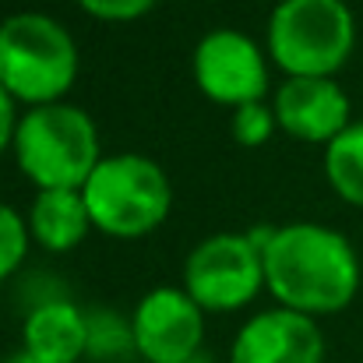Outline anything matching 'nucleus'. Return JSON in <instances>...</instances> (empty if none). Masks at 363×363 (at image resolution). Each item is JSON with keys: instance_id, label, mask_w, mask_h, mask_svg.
I'll return each mask as SVG.
<instances>
[{"instance_id": "nucleus-7", "label": "nucleus", "mask_w": 363, "mask_h": 363, "mask_svg": "<svg viewBox=\"0 0 363 363\" xmlns=\"http://www.w3.org/2000/svg\"><path fill=\"white\" fill-rule=\"evenodd\" d=\"M191 71L201 96L216 106L237 110L243 103H261L268 92V50L237 28H212L201 35Z\"/></svg>"}, {"instance_id": "nucleus-8", "label": "nucleus", "mask_w": 363, "mask_h": 363, "mask_svg": "<svg viewBox=\"0 0 363 363\" xmlns=\"http://www.w3.org/2000/svg\"><path fill=\"white\" fill-rule=\"evenodd\" d=\"M134 346L145 363H194L205 342V311L187 289L155 286L148 289L134 314Z\"/></svg>"}, {"instance_id": "nucleus-11", "label": "nucleus", "mask_w": 363, "mask_h": 363, "mask_svg": "<svg viewBox=\"0 0 363 363\" xmlns=\"http://www.w3.org/2000/svg\"><path fill=\"white\" fill-rule=\"evenodd\" d=\"M21 350L43 363H78L89 353V321L67 296L25 311Z\"/></svg>"}, {"instance_id": "nucleus-6", "label": "nucleus", "mask_w": 363, "mask_h": 363, "mask_svg": "<svg viewBox=\"0 0 363 363\" xmlns=\"http://www.w3.org/2000/svg\"><path fill=\"white\" fill-rule=\"evenodd\" d=\"M264 286V257L247 233H216L184 261V289L205 314L247 307Z\"/></svg>"}, {"instance_id": "nucleus-15", "label": "nucleus", "mask_w": 363, "mask_h": 363, "mask_svg": "<svg viewBox=\"0 0 363 363\" xmlns=\"http://www.w3.org/2000/svg\"><path fill=\"white\" fill-rule=\"evenodd\" d=\"M28 219H21L11 205L0 201V286L25 264V254H28Z\"/></svg>"}, {"instance_id": "nucleus-3", "label": "nucleus", "mask_w": 363, "mask_h": 363, "mask_svg": "<svg viewBox=\"0 0 363 363\" xmlns=\"http://www.w3.org/2000/svg\"><path fill=\"white\" fill-rule=\"evenodd\" d=\"M78 82V43L71 32L43 14L18 11L0 21V89L32 106L64 103Z\"/></svg>"}, {"instance_id": "nucleus-1", "label": "nucleus", "mask_w": 363, "mask_h": 363, "mask_svg": "<svg viewBox=\"0 0 363 363\" xmlns=\"http://www.w3.org/2000/svg\"><path fill=\"white\" fill-rule=\"evenodd\" d=\"M264 257V289L279 307L325 318L346 311L360 293V254L339 230L321 223L275 226Z\"/></svg>"}, {"instance_id": "nucleus-13", "label": "nucleus", "mask_w": 363, "mask_h": 363, "mask_svg": "<svg viewBox=\"0 0 363 363\" xmlns=\"http://www.w3.org/2000/svg\"><path fill=\"white\" fill-rule=\"evenodd\" d=\"M325 177L346 205L363 208V121H353L325 145Z\"/></svg>"}, {"instance_id": "nucleus-9", "label": "nucleus", "mask_w": 363, "mask_h": 363, "mask_svg": "<svg viewBox=\"0 0 363 363\" xmlns=\"http://www.w3.org/2000/svg\"><path fill=\"white\" fill-rule=\"evenodd\" d=\"M230 363H325V335L318 318L272 307L243 321L230 350Z\"/></svg>"}, {"instance_id": "nucleus-10", "label": "nucleus", "mask_w": 363, "mask_h": 363, "mask_svg": "<svg viewBox=\"0 0 363 363\" xmlns=\"http://www.w3.org/2000/svg\"><path fill=\"white\" fill-rule=\"evenodd\" d=\"M279 130L303 145H328L350 127V96L335 78H286L272 99Z\"/></svg>"}, {"instance_id": "nucleus-14", "label": "nucleus", "mask_w": 363, "mask_h": 363, "mask_svg": "<svg viewBox=\"0 0 363 363\" xmlns=\"http://www.w3.org/2000/svg\"><path fill=\"white\" fill-rule=\"evenodd\" d=\"M85 321H89V353H85L89 360L121 363L138 357L130 318H121L110 307H96V311H85Z\"/></svg>"}, {"instance_id": "nucleus-12", "label": "nucleus", "mask_w": 363, "mask_h": 363, "mask_svg": "<svg viewBox=\"0 0 363 363\" xmlns=\"http://www.w3.org/2000/svg\"><path fill=\"white\" fill-rule=\"evenodd\" d=\"M28 233L50 254H67L92 233V216L82 191H39L28 208Z\"/></svg>"}, {"instance_id": "nucleus-16", "label": "nucleus", "mask_w": 363, "mask_h": 363, "mask_svg": "<svg viewBox=\"0 0 363 363\" xmlns=\"http://www.w3.org/2000/svg\"><path fill=\"white\" fill-rule=\"evenodd\" d=\"M230 130H233V141L243 145V148H257L264 145L275 130H279V121H275V110L261 99V103H243L233 110V121H230Z\"/></svg>"}, {"instance_id": "nucleus-18", "label": "nucleus", "mask_w": 363, "mask_h": 363, "mask_svg": "<svg viewBox=\"0 0 363 363\" xmlns=\"http://www.w3.org/2000/svg\"><path fill=\"white\" fill-rule=\"evenodd\" d=\"M14 127H18V113H14V99L0 89V155L11 148L14 141Z\"/></svg>"}, {"instance_id": "nucleus-19", "label": "nucleus", "mask_w": 363, "mask_h": 363, "mask_svg": "<svg viewBox=\"0 0 363 363\" xmlns=\"http://www.w3.org/2000/svg\"><path fill=\"white\" fill-rule=\"evenodd\" d=\"M4 363H43L39 357H32V353H25V350H18V353H11Z\"/></svg>"}, {"instance_id": "nucleus-17", "label": "nucleus", "mask_w": 363, "mask_h": 363, "mask_svg": "<svg viewBox=\"0 0 363 363\" xmlns=\"http://www.w3.org/2000/svg\"><path fill=\"white\" fill-rule=\"evenodd\" d=\"M85 14L99 18V21H134L141 14H148L159 0H78Z\"/></svg>"}, {"instance_id": "nucleus-5", "label": "nucleus", "mask_w": 363, "mask_h": 363, "mask_svg": "<svg viewBox=\"0 0 363 363\" xmlns=\"http://www.w3.org/2000/svg\"><path fill=\"white\" fill-rule=\"evenodd\" d=\"M92 230L113 240H141L155 233L173 208V184L166 169L138 152L103 155L82 187Z\"/></svg>"}, {"instance_id": "nucleus-2", "label": "nucleus", "mask_w": 363, "mask_h": 363, "mask_svg": "<svg viewBox=\"0 0 363 363\" xmlns=\"http://www.w3.org/2000/svg\"><path fill=\"white\" fill-rule=\"evenodd\" d=\"M11 152L25 180L39 191H82L103 162L96 121L67 99L21 113Z\"/></svg>"}, {"instance_id": "nucleus-4", "label": "nucleus", "mask_w": 363, "mask_h": 363, "mask_svg": "<svg viewBox=\"0 0 363 363\" xmlns=\"http://www.w3.org/2000/svg\"><path fill=\"white\" fill-rule=\"evenodd\" d=\"M264 50L286 78H335L357 50V18L346 0H279Z\"/></svg>"}]
</instances>
